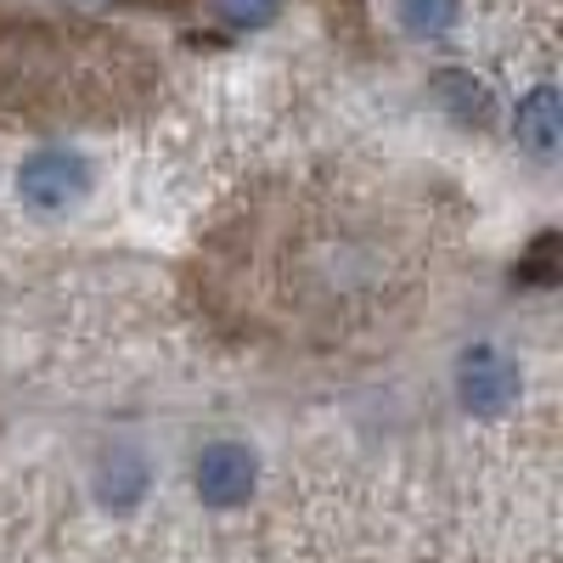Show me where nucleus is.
Masks as SVG:
<instances>
[{"label": "nucleus", "mask_w": 563, "mask_h": 563, "mask_svg": "<svg viewBox=\"0 0 563 563\" xmlns=\"http://www.w3.org/2000/svg\"><path fill=\"white\" fill-rule=\"evenodd\" d=\"M164 68L141 40L74 18L0 12V119L29 130H79L135 119Z\"/></svg>", "instance_id": "1"}, {"label": "nucleus", "mask_w": 563, "mask_h": 563, "mask_svg": "<svg viewBox=\"0 0 563 563\" xmlns=\"http://www.w3.org/2000/svg\"><path fill=\"white\" fill-rule=\"evenodd\" d=\"M18 192L34 214H68L90 198V164L74 147H34L18 164Z\"/></svg>", "instance_id": "2"}, {"label": "nucleus", "mask_w": 563, "mask_h": 563, "mask_svg": "<svg viewBox=\"0 0 563 563\" xmlns=\"http://www.w3.org/2000/svg\"><path fill=\"white\" fill-rule=\"evenodd\" d=\"M456 395H462L467 411L496 417L519 400V366H512L507 350H496V344H474L456 361Z\"/></svg>", "instance_id": "3"}, {"label": "nucleus", "mask_w": 563, "mask_h": 563, "mask_svg": "<svg viewBox=\"0 0 563 563\" xmlns=\"http://www.w3.org/2000/svg\"><path fill=\"white\" fill-rule=\"evenodd\" d=\"M192 479H198V496L209 507H238L254 496L260 485V456L238 440H220V445H203L198 467H192Z\"/></svg>", "instance_id": "4"}, {"label": "nucleus", "mask_w": 563, "mask_h": 563, "mask_svg": "<svg viewBox=\"0 0 563 563\" xmlns=\"http://www.w3.org/2000/svg\"><path fill=\"white\" fill-rule=\"evenodd\" d=\"M558 135H563V113H558V90L536 85L530 97L519 102V147L541 164L558 158Z\"/></svg>", "instance_id": "5"}, {"label": "nucleus", "mask_w": 563, "mask_h": 563, "mask_svg": "<svg viewBox=\"0 0 563 563\" xmlns=\"http://www.w3.org/2000/svg\"><path fill=\"white\" fill-rule=\"evenodd\" d=\"M175 7H180V0H175ZM192 7L209 23H220L225 34H260V29H271L282 12H288V0H192Z\"/></svg>", "instance_id": "6"}, {"label": "nucleus", "mask_w": 563, "mask_h": 563, "mask_svg": "<svg viewBox=\"0 0 563 563\" xmlns=\"http://www.w3.org/2000/svg\"><path fill=\"white\" fill-rule=\"evenodd\" d=\"M434 97L451 108L456 124H490V90H485L474 74H462V68L440 74V79H434Z\"/></svg>", "instance_id": "7"}, {"label": "nucleus", "mask_w": 563, "mask_h": 563, "mask_svg": "<svg viewBox=\"0 0 563 563\" xmlns=\"http://www.w3.org/2000/svg\"><path fill=\"white\" fill-rule=\"evenodd\" d=\"M395 18L411 40H445L462 23V0H395Z\"/></svg>", "instance_id": "8"}, {"label": "nucleus", "mask_w": 563, "mask_h": 563, "mask_svg": "<svg viewBox=\"0 0 563 563\" xmlns=\"http://www.w3.org/2000/svg\"><path fill=\"white\" fill-rule=\"evenodd\" d=\"M102 501H113V507H130L135 496H147V462H141L135 451H113L108 462H102Z\"/></svg>", "instance_id": "9"}, {"label": "nucleus", "mask_w": 563, "mask_h": 563, "mask_svg": "<svg viewBox=\"0 0 563 563\" xmlns=\"http://www.w3.org/2000/svg\"><path fill=\"white\" fill-rule=\"evenodd\" d=\"M153 7H158V0H153ZM164 7H175V0H164Z\"/></svg>", "instance_id": "10"}]
</instances>
